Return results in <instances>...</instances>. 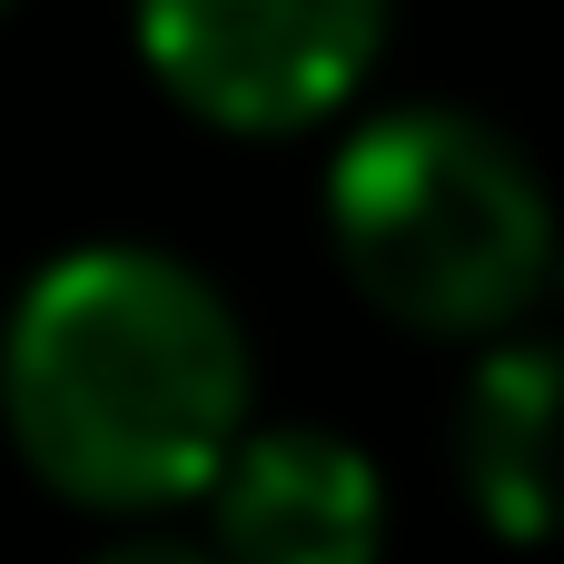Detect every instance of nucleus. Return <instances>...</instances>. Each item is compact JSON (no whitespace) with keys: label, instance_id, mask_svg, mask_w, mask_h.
I'll return each mask as SVG.
<instances>
[{"label":"nucleus","instance_id":"3","mask_svg":"<svg viewBox=\"0 0 564 564\" xmlns=\"http://www.w3.org/2000/svg\"><path fill=\"white\" fill-rule=\"evenodd\" d=\"M387 50L377 0H159L139 10V59L159 89L238 139H288L357 99Z\"/></svg>","mask_w":564,"mask_h":564},{"label":"nucleus","instance_id":"1","mask_svg":"<svg viewBox=\"0 0 564 564\" xmlns=\"http://www.w3.org/2000/svg\"><path fill=\"white\" fill-rule=\"evenodd\" d=\"M0 426L59 506L208 496L248 446V327L169 248H69L10 297Z\"/></svg>","mask_w":564,"mask_h":564},{"label":"nucleus","instance_id":"2","mask_svg":"<svg viewBox=\"0 0 564 564\" xmlns=\"http://www.w3.org/2000/svg\"><path fill=\"white\" fill-rule=\"evenodd\" d=\"M327 238L357 297L416 337H506L564 258L535 159L466 109L367 119L327 169Z\"/></svg>","mask_w":564,"mask_h":564},{"label":"nucleus","instance_id":"4","mask_svg":"<svg viewBox=\"0 0 564 564\" xmlns=\"http://www.w3.org/2000/svg\"><path fill=\"white\" fill-rule=\"evenodd\" d=\"M208 516L218 564H377L387 486L337 426H248Z\"/></svg>","mask_w":564,"mask_h":564},{"label":"nucleus","instance_id":"7","mask_svg":"<svg viewBox=\"0 0 564 564\" xmlns=\"http://www.w3.org/2000/svg\"><path fill=\"white\" fill-rule=\"evenodd\" d=\"M555 288H564V258H555Z\"/></svg>","mask_w":564,"mask_h":564},{"label":"nucleus","instance_id":"5","mask_svg":"<svg viewBox=\"0 0 564 564\" xmlns=\"http://www.w3.org/2000/svg\"><path fill=\"white\" fill-rule=\"evenodd\" d=\"M456 466L506 545L564 535V337H496L456 406Z\"/></svg>","mask_w":564,"mask_h":564},{"label":"nucleus","instance_id":"6","mask_svg":"<svg viewBox=\"0 0 564 564\" xmlns=\"http://www.w3.org/2000/svg\"><path fill=\"white\" fill-rule=\"evenodd\" d=\"M89 564H218V555H198V545H169V535H119V545H99Z\"/></svg>","mask_w":564,"mask_h":564}]
</instances>
